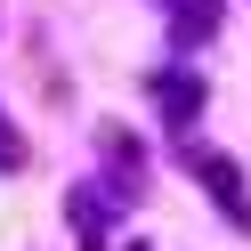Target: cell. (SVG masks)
I'll use <instances>...</instances> for the list:
<instances>
[{"mask_svg": "<svg viewBox=\"0 0 251 251\" xmlns=\"http://www.w3.org/2000/svg\"><path fill=\"white\" fill-rule=\"evenodd\" d=\"M195 170H202V186H211V195L227 202L235 219H251V211H243V170H235V162H219V154H195Z\"/></svg>", "mask_w": 251, "mask_h": 251, "instance_id": "1", "label": "cell"}, {"mask_svg": "<svg viewBox=\"0 0 251 251\" xmlns=\"http://www.w3.org/2000/svg\"><path fill=\"white\" fill-rule=\"evenodd\" d=\"M17 162H25V138L8 130V114H0V170H17Z\"/></svg>", "mask_w": 251, "mask_h": 251, "instance_id": "2", "label": "cell"}]
</instances>
